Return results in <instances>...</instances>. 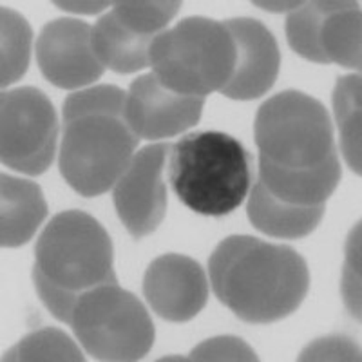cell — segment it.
Segmentation results:
<instances>
[{
    "mask_svg": "<svg viewBox=\"0 0 362 362\" xmlns=\"http://www.w3.org/2000/svg\"><path fill=\"white\" fill-rule=\"evenodd\" d=\"M144 296L161 319L187 322L205 308L209 283L198 261L181 254H165L148 264Z\"/></svg>",
    "mask_w": 362,
    "mask_h": 362,
    "instance_id": "cell-13",
    "label": "cell"
},
{
    "mask_svg": "<svg viewBox=\"0 0 362 362\" xmlns=\"http://www.w3.org/2000/svg\"><path fill=\"white\" fill-rule=\"evenodd\" d=\"M180 8V2H115L112 15L134 33L156 38Z\"/></svg>",
    "mask_w": 362,
    "mask_h": 362,
    "instance_id": "cell-22",
    "label": "cell"
},
{
    "mask_svg": "<svg viewBox=\"0 0 362 362\" xmlns=\"http://www.w3.org/2000/svg\"><path fill=\"white\" fill-rule=\"evenodd\" d=\"M300 361H361L358 348L346 337H326L310 344Z\"/></svg>",
    "mask_w": 362,
    "mask_h": 362,
    "instance_id": "cell-24",
    "label": "cell"
},
{
    "mask_svg": "<svg viewBox=\"0 0 362 362\" xmlns=\"http://www.w3.org/2000/svg\"><path fill=\"white\" fill-rule=\"evenodd\" d=\"M339 154L312 169H281L259 158V181L272 196L299 206L325 205L341 181Z\"/></svg>",
    "mask_w": 362,
    "mask_h": 362,
    "instance_id": "cell-15",
    "label": "cell"
},
{
    "mask_svg": "<svg viewBox=\"0 0 362 362\" xmlns=\"http://www.w3.org/2000/svg\"><path fill=\"white\" fill-rule=\"evenodd\" d=\"M286 38L315 64L361 69V9L355 2H308L286 18Z\"/></svg>",
    "mask_w": 362,
    "mask_h": 362,
    "instance_id": "cell-9",
    "label": "cell"
},
{
    "mask_svg": "<svg viewBox=\"0 0 362 362\" xmlns=\"http://www.w3.org/2000/svg\"><path fill=\"white\" fill-rule=\"evenodd\" d=\"M209 268L216 297L252 325L292 315L310 288L306 261L293 248L252 235L223 239L210 255Z\"/></svg>",
    "mask_w": 362,
    "mask_h": 362,
    "instance_id": "cell-1",
    "label": "cell"
},
{
    "mask_svg": "<svg viewBox=\"0 0 362 362\" xmlns=\"http://www.w3.org/2000/svg\"><path fill=\"white\" fill-rule=\"evenodd\" d=\"M203 96L177 95L156 74L148 73L131 83L125 100V122L140 140H161L185 132L202 118Z\"/></svg>",
    "mask_w": 362,
    "mask_h": 362,
    "instance_id": "cell-11",
    "label": "cell"
},
{
    "mask_svg": "<svg viewBox=\"0 0 362 362\" xmlns=\"http://www.w3.org/2000/svg\"><path fill=\"white\" fill-rule=\"evenodd\" d=\"M334 111L341 134V151L346 163L361 174V76L350 74L337 80Z\"/></svg>",
    "mask_w": 362,
    "mask_h": 362,
    "instance_id": "cell-19",
    "label": "cell"
},
{
    "mask_svg": "<svg viewBox=\"0 0 362 362\" xmlns=\"http://www.w3.org/2000/svg\"><path fill=\"white\" fill-rule=\"evenodd\" d=\"M127 93L96 86L67 96L58 167L73 190L95 198L116 185L131 163L138 136L125 122Z\"/></svg>",
    "mask_w": 362,
    "mask_h": 362,
    "instance_id": "cell-2",
    "label": "cell"
},
{
    "mask_svg": "<svg viewBox=\"0 0 362 362\" xmlns=\"http://www.w3.org/2000/svg\"><path fill=\"white\" fill-rule=\"evenodd\" d=\"M57 6L60 9H66V11H76V13H98L103 8H107V2H57Z\"/></svg>",
    "mask_w": 362,
    "mask_h": 362,
    "instance_id": "cell-25",
    "label": "cell"
},
{
    "mask_svg": "<svg viewBox=\"0 0 362 362\" xmlns=\"http://www.w3.org/2000/svg\"><path fill=\"white\" fill-rule=\"evenodd\" d=\"M252 225L272 238L300 239L312 234L325 216V205L299 206L284 203L272 196L267 187L257 181L247 205Z\"/></svg>",
    "mask_w": 362,
    "mask_h": 362,
    "instance_id": "cell-17",
    "label": "cell"
},
{
    "mask_svg": "<svg viewBox=\"0 0 362 362\" xmlns=\"http://www.w3.org/2000/svg\"><path fill=\"white\" fill-rule=\"evenodd\" d=\"M154 38L125 28L112 11L93 28V49L103 67L119 74H131L151 66L148 51Z\"/></svg>",
    "mask_w": 362,
    "mask_h": 362,
    "instance_id": "cell-18",
    "label": "cell"
},
{
    "mask_svg": "<svg viewBox=\"0 0 362 362\" xmlns=\"http://www.w3.org/2000/svg\"><path fill=\"white\" fill-rule=\"evenodd\" d=\"M33 31L21 13L2 8V74L0 83L8 87L22 78L31 58Z\"/></svg>",
    "mask_w": 362,
    "mask_h": 362,
    "instance_id": "cell-20",
    "label": "cell"
},
{
    "mask_svg": "<svg viewBox=\"0 0 362 362\" xmlns=\"http://www.w3.org/2000/svg\"><path fill=\"white\" fill-rule=\"evenodd\" d=\"M0 180V245L4 248L22 247L47 216V203L33 181L8 174H2Z\"/></svg>",
    "mask_w": 362,
    "mask_h": 362,
    "instance_id": "cell-16",
    "label": "cell"
},
{
    "mask_svg": "<svg viewBox=\"0 0 362 362\" xmlns=\"http://www.w3.org/2000/svg\"><path fill=\"white\" fill-rule=\"evenodd\" d=\"M4 361H83V355L62 329L44 328L13 346Z\"/></svg>",
    "mask_w": 362,
    "mask_h": 362,
    "instance_id": "cell-21",
    "label": "cell"
},
{
    "mask_svg": "<svg viewBox=\"0 0 362 362\" xmlns=\"http://www.w3.org/2000/svg\"><path fill=\"white\" fill-rule=\"evenodd\" d=\"M254 134L261 160L281 169H312L337 154L328 111L299 90L267 100L255 116Z\"/></svg>",
    "mask_w": 362,
    "mask_h": 362,
    "instance_id": "cell-6",
    "label": "cell"
},
{
    "mask_svg": "<svg viewBox=\"0 0 362 362\" xmlns=\"http://www.w3.org/2000/svg\"><path fill=\"white\" fill-rule=\"evenodd\" d=\"M35 257V288L47 310L66 325H71L76 300L83 292L118 283L112 270L111 238L82 210L54 216L38 238Z\"/></svg>",
    "mask_w": 362,
    "mask_h": 362,
    "instance_id": "cell-3",
    "label": "cell"
},
{
    "mask_svg": "<svg viewBox=\"0 0 362 362\" xmlns=\"http://www.w3.org/2000/svg\"><path fill=\"white\" fill-rule=\"evenodd\" d=\"M225 25L234 38L235 66L221 95L232 100L259 98L274 87L279 74L281 54L276 38L254 18H232Z\"/></svg>",
    "mask_w": 362,
    "mask_h": 362,
    "instance_id": "cell-14",
    "label": "cell"
},
{
    "mask_svg": "<svg viewBox=\"0 0 362 362\" xmlns=\"http://www.w3.org/2000/svg\"><path fill=\"white\" fill-rule=\"evenodd\" d=\"M187 361H257V355L241 339L216 337L196 346Z\"/></svg>",
    "mask_w": 362,
    "mask_h": 362,
    "instance_id": "cell-23",
    "label": "cell"
},
{
    "mask_svg": "<svg viewBox=\"0 0 362 362\" xmlns=\"http://www.w3.org/2000/svg\"><path fill=\"white\" fill-rule=\"evenodd\" d=\"M37 60L45 80L60 89L89 86L105 71L93 49V28L74 18H58L42 28Z\"/></svg>",
    "mask_w": 362,
    "mask_h": 362,
    "instance_id": "cell-12",
    "label": "cell"
},
{
    "mask_svg": "<svg viewBox=\"0 0 362 362\" xmlns=\"http://www.w3.org/2000/svg\"><path fill=\"white\" fill-rule=\"evenodd\" d=\"M148 62L167 89L205 98L232 78L235 44L225 22L189 17L154 38Z\"/></svg>",
    "mask_w": 362,
    "mask_h": 362,
    "instance_id": "cell-5",
    "label": "cell"
},
{
    "mask_svg": "<svg viewBox=\"0 0 362 362\" xmlns=\"http://www.w3.org/2000/svg\"><path fill=\"white\" fill-rule=\"evenodd\" d=\"M58 119L40 89L18 87L0 98V160L28 176L49 169L57 153Z\"/></svg>",
    "mask_w": 362,
    "mask_h": 362,
    "instance_id": "cell-8",
    "label": "cell"
},
{
    "mask_svg": "<svg viewBox=\"0 0 362 362\" xmlns=\"http://www.w3.org/2000/svg\"><path fill=\"white\" fill-rule=\"evenodd\" d=\"M169 181L181 203L196 214H230L252 185V156L230 134L202 131L170 145Z\"/></svg>",
    "mask_w": 362,
    "mask_h": 362,
    "instance_id": "cell-4",
    "label": "cell"
},
{
    "mask_svg": "<svg viewBox=\"0 0 362 362\" xmlns=\"http://www.w3.org/2000/svg\"><path fill=\"white\" fill-rule=\"evenodd\" d=\"M169 153L170 144L147 145L132 156L112 187L118 218L134 239L153 234L163 221L167 212L163 169Z\"/></svg>",
    "mask_w": 362,
    "mask_h": 362,
    "instance_id": "cell-10",
    "label": "cell"
},
{
    "mask_svg": "<svg viewBox=\"0 0 362 362\" xmlns=\"http://www.w3.org/2000/svg\"><path fill=\"white\" fill-rule=\"evenodd\" d=\"M71 328L83 350L98 361H140L154 344V325L141 300L105 283L76 300Z\"/></svg>",
    "mask_w": 362,
    "mask_h": 362,
    "instance_id": "cell-7",
    "label": "cell"
}]
</instances>
